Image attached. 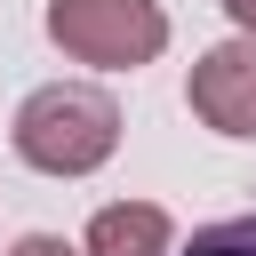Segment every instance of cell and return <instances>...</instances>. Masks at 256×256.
<instances>
[{"label":"cell","instance_id":"3","mask_svg":"<svg viewBox=\"0 0 256 256\" xmlns=\"http://www.w3.org/2000/svg\"><path fill=\"white\" fill-rule=\"evenodd\" d=\"M184 104L216 128V136H256V32L240 40H216L192 80H184Z\"/></svg>","mask_w":256,"mask_h":256},{"label":"cell","instance_id":"1","mask_svg":"<svg viewBox=\"0 0 256 256\" xmlns=\"http://www.w3.org/2000/svg\"><path fill=\"white\" fill-rule=\"evenodd\" d=\"M120 152V104L88 80H48L16 104V160L40 176H96Z\"/></svg>","mask_w":256,"mask_h":256},{"label":"cell","instance_id":"7","mask_svg":"<svg viewBox=\"0 0 256 256\" xmlns=\"http://www.w3.org/2000/svg\"><path fill=\"white\" fill-rule=\"evenodd\" d=\"M224 16H232L240 32H256V0H224Z\"/></svg>","mask_w":256,"mask_h":256},{"label":"cell","instance_id":"6","mask_svg":"<svg viewBox=\"0 0 256 256\" xmlns=\"http://www.w3.org/2000/svg\"><path fill=\"white\" fill-rule=\"evenodd\" d=\"M8 256H80V248H72V240H56V232H24Z\"/></svg>","mask_w":256,"mask_h":256},{"label":"cell","instance_id":"2","mask_svg":"<svg viewBox=\"0 0 256 256\" xmlns=\"http://www.w3.org/2000/svg\"><path fill=\"white\" fill-rule=\"evenodd\" d=\"M48 40L72 64L136 72L168 48V8L160 0H48Z\"/></svg>","mask_w":256,"mask_h":256},{"label":"cell","instance_id":"4","mask_svg":"<svg viewBox=\"0 0 256 256\" xmlns=\"http://www.w3.org/2000/svg\"><path fill=\"white\" fill-rule=\"evenodd\" d=\"M80 256H168V208H152V200H112V208H96Z\"/></svg>","mask_w":256,"mask_h":256},{"label":"cell","instance_id":"5","mask_svg":"<svg viewBox=\"0 0 256 256\" xmlns=\"http://www.w3.org/2000/svg\"><path fill=\"white\" fill-rule=\"evenodd\" d=\"M184 256H256V216H224V224H200Z\"/></svg>","mask_w":256,"mask_h":256}]
</instances>
